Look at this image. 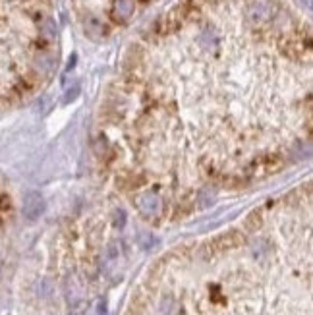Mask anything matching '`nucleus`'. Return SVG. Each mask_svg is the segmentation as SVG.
<instances>
[{
	"instance_id": "7ed1b4c3",
	"label": "nucleus",
	"mask_w": 313,
	"mask_h": 315,
	"mask_svg": "<svg viewBox=\"0 0 313 315\" xmlns=\"http://www.w3.org/2000/svg\"><path fill=\"white\" fill-rule=\"evenodd\" d=\"M156 0H70L81 29L91 39H107L128 27Z\"/></svg>"
},
{
	"instance_id": "20e7f679",
	"label": "nucleus",
	"mask_w": 313,
	"mask_h": 315,
	"mask_svg": "<svg viewBox=\"0 0 313 315\" xmlns=\"http://www.w3.org/2000/svg\"><path fill=\"white\" fill-rule=\"evenodd\" d=\"M43 211H45V199L41 197V193L29 191L23 199V215L29 220H35L37 217H41Z\"/></svg>"
},
{
	"instance_id": "f257e3e1",
	"label": "nucleus",
	"mask_w": 313,
	"mask_h": 315,
	"mask_svg": "<svg viewBox=\"0 0 313 315\" xmlns=\"http://www.w3.org/2000/svg\"><path fill=\"white\" fill-rule=\"evenodd\" d=\"M311 132V27L290 0H178L126 54L99 132L124 190L242 186Z\"/></svg>"
},
{
	"instance_id": "f03ea898",
	"label": "nucleus",
	"mask_w": 313,
	"mask_h": 315,
	"mask_svg": "<svg viewBox=\"0 0 313 315\" xmlns=\"http://www.w3.org/2000/svg\"><path fill=\"white\" fill-rule=\"evenodd\" d=\"M56 66L52 0H0V108L35 93Z\"/></svg>"
}]
</instances>
